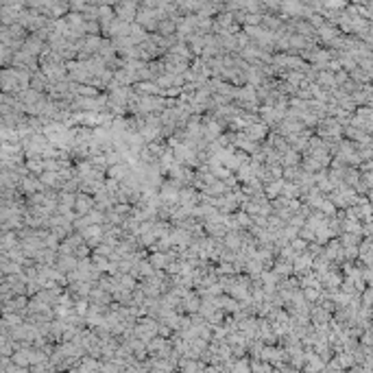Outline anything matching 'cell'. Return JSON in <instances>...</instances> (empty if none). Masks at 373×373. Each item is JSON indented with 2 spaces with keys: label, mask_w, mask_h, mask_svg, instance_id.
Returning <instances> with one entry per match:
<instances>
[{
  "label": "cell",
  "mask_w": 373,
  "mask_h": 373,
  "mask_svg": "<svg viewBox=\"0 0 373 373\" xmlns=\"http://www.w3.org/2000/svg\"><path fill=\"white\" fill-rule=\"evenodd\" d=\"M299 238L306 240V243H314V231H312L310 227H306V225H303V227L299 229Z\"/></svg>",
  "instance_id": "obj_35"
},
{
  "label": "cell",
  "mask_w": 373,
  "mask_h": 373,
  "mask_svg": "<svg viewBox=\"0 0 373 373\" xmlns=\"http://www.w3.org/2000/svg\"><path fill=\"white\" fill-rule=\"evenodd\" d=\"M338 243H341V247H358L362 243V236L360 233H341Z\"/></svg>",
  "instance_id": "obj_31"
},
{
  "label": "cell",
  "mask_w": 373,
  "mask_h": 373,
  "mask_svg": "<svg viewBox=\"0 0 373 373\" xmlns=\"http://www.w3.org/2000/svg\"><path fill=\"white\" fill-rule=\"evenodd\" d=\"M245 133L251 138V140H255L258 144H262V142L266 140V135H268V129H266L262 122H255V124H249V127L245 129Z\"/></svg>",
  "instance_id": "obj_17"
},
{
  "label": "cell",
  "mask_w": 373,
  "mask_h": 373,
  "mask_svg": "<svg viewBox=\"0 0 373 373\" xmlns=\"http://www.w3.org/2000/svg\"><path fill=\"white\" fill-rule=\"evenodd\" d=\"M112 299L116 303H122V306H131V290H124V288H116L112 292Z\"/></svg>",
  "instance_id": "obj_33"
},
{
  "label": "cell",
  "mask_w": 373,
  "mask_h": 373,
  "mask_svg": "<svg viewBox=\"0 0 373 373\" xmlns=\"http://www.w3.org/2000/svg\"><path fill=\"white\" fill-rule=\"evenodd\" d=\"M179 308H184V310H188V312H199V308H201V297L196 295L194 290H190L188 295L181 299Z\"/></svg>",
  "instance_id": "obj_20"
},
{
  "label": "cell",
  "mask_w": 373,
  "mask_h": 373,
  "mask_svg": "<svg viewBox=\"0 0 373 373\" xmlns=\"http://www.w3.org/2000/svg\"><path fill=\"white\" fill-rule=\"evenodd\" d=\"M292 277H301L306 273H310V266H312V258L308 253H299L292 258Z\"/></svg>",
  "instance_id": "obj_10"
},
{
  "label": "cell",
  "mask_w": 373,
  "mask_h": 373,
  "mask_svg": "<svg viewBox=\"0 0 373 373\" xmlns=\"http://www.w3.org/2000/svg\"><path fill=\"white\" fill-rule=\"evenodd\" d=\"M270 270L277 275V280H286V277H292V264L290 262H284V260H277L273 262V266H270Z\"/></svg>",
  "instance_id": "obj_21"
},
{
  "label": "cell",
  "mask_w": 373,
  "mask_h": 373,
  "mask_svg": "<svg viewBox=\"0 0 373 373\" xmlns=\"http://www.w3.org/2000/svg\"><path fill=\"white\" fill-rule=\"evenodd\" d=\"M77 262H79V260L75 258V255H57L53 268L59 270L61 275H70L72 270H77Z\"/></svg>",
  "instance_id": "obj_12"
},
{
  "label": "cell",
  "mask_w": 373,
  "mask_h": 373,
  "mask_svg": "<svg viewBox=\"0 0 373 373\" xmlns=\"http://www.w3.org/2000/svg\"><path fill=\"white\" fill-rule=\"evenodd\" d=\"M349 127H354L362 133L371 135V127H373V109L371 107H358L356 112L349 118Z\"/></svg>",
  "instance_id": "obj_2"
},
{
  "label": "cell",
  "mask_w": 373,
  "mask_h": 373,
  "mask_svg": "<svg viewBox=\"0 0 373 373\" xmlns=\"http://www.w3.org/2000/svg\"><path fill=\"white\" fill-rule=\"evenodd\" d=\"M347 81H349V75H347L345 70H338V72L334 75V83H336V87H341L343 83H347Z\"/></svg>",
  "instance_id": "obj_37"
},
{
  "label": "cell",
  "mask_w": 373,
  "mask_h": 373,
  "mask_svg": "<svg viewBox=\"0 0 373 373\" xmlns=\"http://www.w3.org/2000/svg\"><path fill=\"white\" fill-rule=\"evenodd\" d=\"M201 194H206V196H212V199H218V196H223V194H227L229 190H227V186L223 184V181H214V184H210V186H206V188H201L199 190Z\"/></svg>",
  "instance_id": "obj_19"
},
{
  "label": "cell",
  "mask_w": 373,
  "mask_h": 373,
  "mask_svg": "<svg viewBox=\"0 0 373 373\" xmlns=\"http://www.w3.org/2000/svg\"><path fill=\"white\" fill-rule=\"evenodd\" d=\"M314 135L325 142H338L343 140V127L334 118H323L314 127Z\"/></svg>",
  "instance_id": "obj_1"
},
{
  "label": "cell",
  "mask_w": 373,
  "mask_h": 373,
  "mask_svg": "<svg viewBox=\"0 0 373 373\" xmlns=\"http://www.w3.org/2000/svg\"><path fill=\"white\" fill-rule=\"evenodd\" d=\"M214 210L218 214H233V212H238V201L233 199L231 192H227V194L214 199Z\"/></svg>",
  "instance_id": "obj_8"
},
{
  "label": "cell",
  "mask_w": 373,
  "mask_h": 373,
  "mask_svg": "<svg viewBox=\"0 0 373 373\" xmlns=\"http://www.w3.org/2000/svg\"><path fill=\"white\" fill-rule=\"evenodd\" d=\"M184 188L181 184L173 179H164V184L157 188V199L159 203H164V206H177V196H179V190Z\"/></svg>",
  "instance_id": "obj_3"
},
{
  "label": "cell",
  "mask_w": 373,
  "mask_h": 373,
  "mask_svg": "<svg viewBox=\"0 0 373 373\" xmlns=\"http://www.w3.org/2000/svg\"><path fill=\"white\" fill-rule=\"evenodd\" d=\"M312 314H314V321H317V323H325V321L330 319V314H327L323 308H314Z\"/></svg>",
  "instance_id": "obj_36"
},
{
  "label": "cell",
  "mask_w": 373,
  "mask_h": 373,
  "mask_svg": "<svg viewBox=\"0 0 373 373\" xmlns=\"http://www.w3.org/2000/svg\"><path fill=\"white\" fill-rule=\"evenodd\" d=\"M301 164V155H299L297 151H292V149H288L284 155H280V166L282 168H295V166H299Z\"/></svg>",
  "instance_id": "obj_23"
},
{
  "label": "cell",
  "mask_w": 373,
  "mask_h": 373,
  "mask_svg": "<svg viewBox=\"0 0 373 373\" xmlns=\"http://www.w3.org/2000/svg\"><path fill=\"white\" fill-rule=\"evenodd\" d=\"M282 196H284L286 201H295V199H299V196H301V190H299L297 184H286V181H284Z\"/></svg>",
  "instance_id": "obj_30"
},
{
  "label": "cell",
  "mask_w": 373,
  "mask_h": 373,
  "mask_svg": "<svg viewBox=\"0 0 373 373\" xmlns=\"http://www.w3.org/2000/svg\"><path fill=\"white\" fill-rule=\"evenodd\" d=\"M96 286L112 295V292L118 288V282H116V275H100V280L96 282Z\"/></svg>",
  "instance_id": "obj_28"
},
{
  "label": "cell",
  "mask_w": 373,
  "mask_h": 373,
  "mask_svg": "<svg viewBox=\"0 0 373 373\" xmlns=\"http://www.w3.org/2000/svg\"><path fill=\"white\" fill-rule=\"evenodd\" d=\"M371 277H373V273H371V268H367V266H362V282H364V286H369V284H371Z\"/></svg>",
  "instance_id": "obj_38"
},
{
  "label": "cell",
  "mask_w": 373,
  "mask_h": 373,
  "mask_svg": "<svg viewBox=\"0 0 373 373\" xmlns=\"http://www.w3.org/2000/svg\"><path fill=\"white\" fill-rule=\"evenodd\" d=\"M151 231H153V236H155V240H159V238L171 236L173 225L168 221H155V223H153V227H151Z\"/></svg>",
  "instance_id": "obj_26"
},
{
  "label": "cell",
  "mask_w": 373,
  "mask_h": 373,
  "mask_svg": "<svg viewBox=\"0 0 373 373\" xmlns=\"http://www.w3.org/2000/svg\"><path fill=\"white\" fill-rule=\"evenodd\" d=\"M87 299H90V301H92L94 306H100V308H105V306L114 303L112 295H109V292H105V290H100L98 286H94V288H92V292L87 295Z\"/></svg>",
  "instance_id": "obj_16"
},
{
  "label": "cell",
  "mask_w": 373,
  "mask_h": 373,
  "mask_svg": "<svg viewBox=\"0 0 373 373\" xmlns=\"http://www.w3.org/2000/svg\"><path fill=\"white\" fill-rule=\"evenodd\" d=\"M116 282H118V288L124 290H133L138 286V280H133L129 273H116Z\"/></svg>",
  "instance_id": "obj_29"
},
{
  "label": "cell",
  "mask_w": 373,
  "mask_h": 373,
  "mask_svg": "<svg viewBox=\"0 0 373 373\" xmlns=\"http://www.w3.org/2000/svg\"><path fill=\"white\" fill-rule=\"evenodd\" d=\"M94 210V196L85 194V192H77L75 194V212L77 216H87Z\"/></svg>",
  "instance_id": "obj_9"
},
{
  "label": "cell",
  "mask_w": 373,
  "mask_h": 373,
  "mask_svg": "<svg viewBox=\"0 0 373 373\" xmlns=\"http://www.w3.org/2000/svg\"><path fill=\"white\" fill-rule=\"evenodd\" d=\"M177 206L181 208H194L199 206V192L190 186H184L179 190V196H177Z\"/></svg>",
  "instance_id": "obj_11"
},
{
  "label": "cell",
  "mask_w": 373,
  "mask_h": 373,
  "mask_svg": "<svg viewBox=\"0 0 373 373\" xmlns=\"http://www.w3.org/2000/svg\"><path fill=\"white\" fill-rule=\"evenodd\" d=\"M262 270H266V268L262 266V262H260L258 258H249V260L245 262L243 273H245L247 277H260V273H262Z\"/></svg>",
  "instance_id": "obj_24"
},
{
  "label": "cell",
  "mask_w": 373,
  "mask_h": 373,
  "mask_svg": "<svg viewBox=\"0 0 373 373\" xmlns=\"http://www.w3.org/2000/svg\"><path fill=\"white\" fill-rule=\"evenodd\" d=\"M159 13L155 11V9H140L138 7V13H135V24L138 26H142L146 33H155L157 31V24H159Z\"/></svg>",
  "instance_id": "obj_4"
},
{
  "label": "cell",
  "mask_w": 373,
  "mask_h": 373,
  "mask_svg": "<svg viewBox=\"0 0 373 373\" xmlns=\"http://www.w3.org/2000/svg\"><path fill=\"white\" fill-rule=\"evenodd\" d=\"M270 131L280 133L282 138H290V135H297V133H301V131H306V127L299 120H295V118H284V120L277 122Z\"/></svg>",
  "instance_id": "obj_6"
},
{
  "label": "cell",
  "mask_w": 373,
  "mask_h": 373,
  "mask_svg": "<svg viewBox=\"0 0 373 373\" xmlns=\"http://www.w3.org/2000/svg\"><path fill=\"white\" fill-rule=\"evenodd\" d=\"M155 33H157V35H162V38H171V35L177 33V24H175L173 20L164 18V20H159V24H157V31H155Z\"/></svg>",
  "instance_id": "obj_27"
},
{
  "label": "cell",
  "mask_w": 373,
  "mask_h": 373,
  "mask_svg": "<svg viewBox=\"0 0 373 373\" xmlns=\"http://www.w3.org/2000/svg\"><path fill=\"white\" fill-rule=\"evenodd\" d=\"M306 247H308V243H306V240H301V238H295V240L290 243V249H292V251H295L297 255H299V253H306Z\"/></svg>",
  "instance_id": "obj_34"
},
{
  "label": "cell",
  "mask_w": 373,
  "mask_h": 373,
  "mask_svg": "<svg viewBox=\"0 0 373 373\" xmlns=\"http://www.w3.org/2000/svg\"><path fill=\"white\" fill-rule=\"evenodd\" d=\"M358 179H360V173H358V168H347L345 175H343V186H347V188H356Z\"/></svg>",
  "instance_id": "obj_32"
},
{
  "label": "cell",
  "mask_w": 373,
  "mask_h": 373,
  "mask_svg": "<svg viewBox=\"0 0 373 373\" xmlns=\"http://www.w3.org/2000/svg\"><path fill=\"white\" fill-rule=\"evenodd\" d=\"M203 233L208 238H214V240H223L227 236V229L223 227V223H203Z\"/></svg>",
  "instance_id": "obj_18"
},
{
  "label": "cell",
  "mask_w": 373,
  "mask_h": 373,
  "mask_svg": "<svg viewBox=\"0 0 373 373\" xmlns=\"http://www.w3.org/2000/svg\"><path fill=\"white\" fill-rule=\"evenodd\" d=\"M282 188H284V179H275L270 184L264 186V196L266 201H275L277 196H282Z\"/></svg>",
  "instance_id": "obj_25"
},
{
  "label": "cell",
  "mask_w": 373,
  "mask_h": 373,
  "mask_svg": "<svg viewBox=\"0 0 373 373\" xmlns=\"http://www.w3.org/2000/svg\"><path fill=\"white\" fill-rule=\"evenodd\" d=\"M221 243H223V247L227 249V251L238 253L240 249H243V231H227V236H225Z\"/></svg>",
  "instance_id": "obj_15"
},
{
  "label": "cell",
  "mask_w": 373,
  "mask_h": 373,
  "mask_svg": "<svg viewBox=\"0 0 373 373\" xmlns=\"http://www.w3.org/2000/svg\"><path fill=\"white\" fill-rule=\"evenodd\" d=\"M168 53H171V55H175V57H179V59H184V61H188V63H192V61L196 59V57H194L192 53H190V48L186 46L184 42H177V44H175V46H173L171 50H168Z\"/></svg>",
  "instance_id": "obj_22"
},
{
  "label": "cell",
  "mask_w": 373,
  "mask_h": 373,
  "mask_svg": "<svg viewBox=\"0 0 373 373\" xmlns=\"http://www.w3.org/2000/svg\"><path fill=\"white\" fill-rule=\"evenodd\" d=\"M131 90H133V94H138V96H162V90H159L153 81H140V83L131 85Z\"/></svg>",
  "instance_id": "obj_14"
},
{
  "label": "cell",
  "mask_w": 373,
  "mask_h": 373,
  "mask_svg": "<svg viewBox=\"0 0 373 373\" xmlns=\"http://www.w3.org/2000/svg\"><path fill=\"white\" fill-rule=\"evenodd\" d=\"M77 233L83 238V243L90 249L98 247L100 243H103V227H100V225H90V227H85V229L77 231Z\"/></svg>",
  "instance_id": "obj_7"
},
{
  "label": "cell",
  "mask_w": 373,
  "mask_h": 373,
  "mask_svg": "<svg viewBox=\"0 0 373 373\" xmlns=\"http://www.w3.org/2000/svg\"><path fill=\"white\" fill-rule=\"evenodd\" d=\"M112 9H114L116 20L124 22V24H133L135 22L138 3H133V0H129V3H116V5H112Z\"/></svg>",
  "instance_id": "obj_5"
},
{
  "label": "cell",
  "mask_w": 373,
  "mask_h": 373,
  "mask_svg": "<svg viewBox=\"0 0 373 373\" xmlns=\"http://www.w3.org/2000/svg\"><path fill=\"white\" fill-rule=\"evenodd\" d=\"M129 175H131V166H129V164H124V162L116 164V166H112V168H107V171H105V177H107V179L118 181V184H122V181L127 179Z\"/></svg>",
  "instance_id": "obj_13"
}]
</instances>
